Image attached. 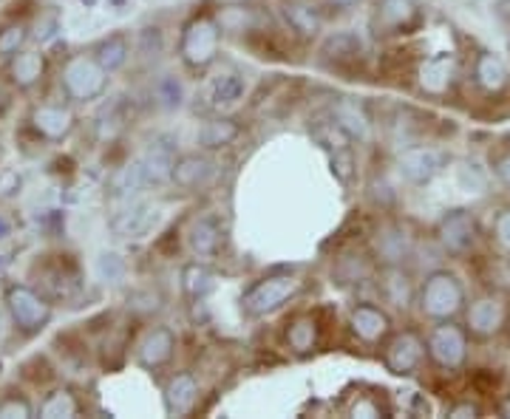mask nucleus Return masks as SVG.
Listing matches in <instances>:
<instances>
[{
	"label": "nucleus",
	"mask_w": 510,
	"mask_h": 419,
	"mask_svg": "<svg viewBox=\"0 0 510 419\" xmlns=\"http://www.w3.org/2000/svg\"><path fill=\"white\" fill-rule=\"evenodd\" d=\"M465 292L460 278L448 269H436L426 278L423 289H420V306L423 312L434 320H448L462 309Z\"/></svg>",
	"instance_id": "nucleus-1"
},
{
	"label": "nucleus",
	"mask_w": 510,
	"mask_h": 419,
	"mask_svg": "<svg viewBox=\"0 0 510 419\" xmlns=\"http://www.w3.org/2000/svg\"><path fill=\"white\" fill-rule=\"evenodd\" d=\"M218 38H222V31H218L215 17L210 14L193 17L185 26V31H181V43H179L181 60L190 68H207L218 54Z\"/></svg>",
	"instance_id": "nucleus-2"
},
{
	"label": "nucleus",
	"mask_w": 510,
	"mask_h": 419,
	"mask_svg": "<svg viewBox=\"0 0 510 419\" xmlns=\"http://www.w3.org/2000/svg\"><path fill=\"white\" fill-rule=\"evenodd\" d=\"M63 88L71 100L91 102L108 88V71L97 57H71L63 68Z\"/></svg>",
	"instance_id": "nucleus-3"
},
{
	"label": "nucleus",
	"mask_w": 510,
	"mask_h": 419,
	"mask_svg": "<svg viewBox=\"0 0 510 419\" xmlns=\"http://www.w3.org/2000/svg\"><path fill=\"white\" fill-rule=\"evenodd\" d=\"M295 292H298V281L293 275H269L247 289L242 298V309L250 318H261V315L276 312V309L284 306Z\"/></svg>",
	"instance_id": "nucleus-4"
},
{
	"label": "nucleus",
	"mask_w": 510,
	"mask_h": 419,
	"mask_svg": "<svg viewBox=\"0 0 510 419\" xmlns=\"http://www.w3.org/2000/svg\"><path fill=\"white\" fill-rule=\"evenodd\" d=\"M6 306H9V315L17 323V329L23 332H40L43 326L51 320V306L48 301L34 292L31 286H9L6 289Z\"/></svg>",
	"instance_id": "nucleus-5"
},
{
	"label": "nucleus",
	"mask_w": 510,
	"mask_h": 419,
	"mask_svg": "<svg viewBox=\"0 0 510 419\" xmlns=\"http://www.w3.org/2000/svg\"><path fill=\"white\" fill-rule=\"evenodd\" d=\"M468 352V343H465V332L460 326L453 323H443L436 326L428 337V354L434 357V362H440L443 369H457L462 366Z\"/></svg>",
	"instance_id": "nucleus-6"
},
{
	"label": "nucleus",
	"mask_w": 510,
	"mask_h": 419,
	"mask_svg": "<svg viewBox=\"0 0 510 419\" xmlns=\"http://www.w3.org/2000/svg\"><path fill=\"white\" fill-rule=\"evenodd\" d=\"M436 235L448 252H468L470 244L477 241V218L468 210H451L440 218Z\"/></svg>",
	"instance_id": "nucleus-7"
},
{
	"label": "nucleus",
	"mask_w": 510,
	"mask_h": 419,
	"mask_svg": "<svg viewBox=\"0 0 510 419\" xmlns=\"http://www.w3.org/2000/svg\"><path fill=\"white\" fill-rule=\"evenodd\" d=\"M426 357V345L414 332H403L397 335L389 349H386V369L397 377H409L420 369V362Z\"/></svg>",
	"instance_id": "nucleus-8"
},
{
	"label": "nucleus",
	"mask_w": 510,
	"mask_h": 419,
	"mask_svg": "<svg viewBox=\"0 0 510 419\" xmlns=\"http://www.w3.org/2000/svg\"><path fill=\"white\" fill-rule=\"evenodd\" d=\"M176 139L173 136H156L148 151H145L142 161H145V170H148V179L154 185H165V181H173V168H176Z\"/></svg>",
	"instance_id": "nucleus-9"
},
{
	"label": "nucleus",
	"mask_w": 510,
	"mask_h": 419,
	"mask_svg": "<svg viewBox=\"0 0 510 419\" xmlns=\"http://www.w3.org/2000/svg\"><path fill=\"white\" fill-rule=\"evenodd\" d=\"M377 26L382 31H411L420 26V6L414 0H380L377 6Z\"/></svg>",
	"instance_id": "nucleus-10"
},
{
	"label": "nucleus",
	"mask_w": 510,
	"mask_h": 419,
	"mask_svg": "<svg viewBox=\"0 0 510 419\" xmlns=\"http://www.w3.org/2000/svg\"><path fill=\"white\" fill-rule=\"evenodd\" d=\"M31 127L51 142H63L75 131V114L63 105H40L31 111Z\"/></svg>",
	"instance_id": "nucleus-11"
},
{
	"label": "nucleus",
	"mask_w": 510,
	"mask_h": 419,
	"mask_svg": "<svg viewBox=\"0 0 510 419\" xmlns=\"http://www.w3.org/2000/svg\"><path fill=\"white\" fill-rule=\"evenodd\" d=\"M173 349H176V335L168 326H156V329H151L142 337L136 357L145 369H159L173 357Z\"/></svg>",
	"instance_id": "nucleus-12"
},
{
	"label": "nucleus",
	"mask_w": 510,
	"mask_h": 419,
	"mask_svg": "<svg viewBox=\"0 0 510 419\" xmlns=\"http://www.w3.org/2000/svg\"><path fill=\"white\" fill-rule=\"evenodd\" d=\"M349 326H352V332H355L363 343H380L382 337L389 335L391 320H389L386 312H382V309L363 303V306H355V309H352Z\"/></svg>",
	"instance_id": "nucleus-13"
},
{
	"label": "nucleus",
	"mask_w": 510,
	"mask_h": 419,
	"mask_svg": "<svg viewBox=\"0 0 510 419\" xmlns=\"http://www.w3.org/2000/svg\"><path fill=\"white\" fill-rule=\"evenodd\" d=\"M156 207L142 202V205H131L128 210L117 213L111 230L119 235V239H142L145 232H151V227L156 224Z\"/></svg>",
	"instance_id": "nucleus-14"
},
{
	"label": "nucleus",
	"mask_w": 510,
	"mask_h": 419,
	"mask_svg": "<svg viewBox=\"0 0 510 419\" xmlns=\"http://www.w3.org/2000/svg\"><path fill=\"white\" fill-rule=\"evenodd\" d=\"M400 173H403L411 185H428V181L440 173V153L431 148H411L400 156Z\"/></svg>",
	"instance_id": "nucleus-15"
},
{
	"label": "nucleus",
	"mask_w": 510,
	"mask_h": 419,
	"mask_svg": "<svg viewBox=\"0 0 510 419\" xmlns=\"http://www.w3.org/2000/svg\"><path fill=\"white\" fill-rule=\"evenodd\" d=\"M244 94H247V80L239 71H222V74H215L205 91L210 108H230L239 100H244Z\"/></svg>",
	"instance_id": "nucleus-16"
},
{
	"label": "nucleus",
	"mask_w": 510,
	"mask_h": 419,
	"mask_svg": "<svg viewBox=\"0 0 510 419\" xmlns=\"http://www.w3.org/2000/svg\"><path fill=\"white\" fill-rule=\"evenodd\" d=\"M453 74H457V63H453V54L440 51L428 57L420 68V85L428 91V94H445L453 83Z\"/></svg>",
	"instance_id": "nucleus-17"
},
{
	"label": "nucleus",
	"mask_w": 510,
	"mask_h": 419,
	"mask_svg": "<svg viewBox=\"0 0 510 419\" xmlns=\"http://www.w3.org/2000/svg\"><path fill=\"white\" fill-rule=\"evenodd\" d=\"M145 185H151V179H148V170H145V161L136 159V161H128L125 168H119L114 173L108 196H111L114 202H131Z\"/></svg>",
	"instance_id": "nucleus-18"
},
{
	"label": "nucleus",
	"mask_w": 510,
	"mask_h": 419,
	"mask_svg": "<svg viewBox=\"0 0 510 419\" xmlns=\"http://www.w3.org/2000/svg\"><path fill=\"white\" fill-rule=\"evenodd\" d=\"M374 252H377V258L382 264H389V266L406 261V255L411 252V235L400 224L382 227L377 232V239H374Z\"/></svg>",
	"instance_id": "nucleus-19"
},
{
	"label": "nucleus",
	"mask_w": 510,
	"mask_h": 419,
	"mask_svg": "<svg viewBox=\"0 0 510 419\" xmlns=\"http://www.w3.org/2000/svg\"><path fill=\"white\" fill-rule=\"evenodd\" d=\"M505 323V306L497 298H479L470 306L468 312V326L473 335L479 337H490L499 332V326Z\"/></svg>",
	"instance_id": "nucleus-20"
},
{
	"label": "nucleus",
	"mask_w": 510,
	"mask_h": 419,
	"mask_svg": "<svg viewBox=\"0 0 510 419\" xmlns=\"http://www.w3.org/2000/svg\"><path fill=\"white\" fill-rule=\"evenodd\" d=\"M198 399V382L190 374H179L171 380V386L165 388V408L171 416H185L193 411Z\"/></svg>",
	"instance_id": "nucleus-21"
},
{
	"label": "nucleus",
	"mask_w": 510,
	"mask_h": 419,
	"mask_svg": "<svg viewBox=\"0 0 510 419\" xmlns=\"http://www.w3.org/2000/svg\"><path fill=\"white\" fill-rule=\"evenodd\" d=\"M46 74V57L40 51H21L12 60V83L21 88L38 85Z\"/></svg>",
	"instance_id": "nucleus-22"
},
{
	"label": "nucleus",
	"mask_w": 510,
	"mask_h": 419,
	"mask_svg": "<svg viewBox=\"0 0 510 419\" xmlns=\"http://www.w3.org/2000/svg\"><path fill=\"white\" fill-rule=\"evenodd\" d=\"M321 54H323L326 60L343 65V63H352V60L360 57L363 43H360V38H357L355 31H335V34H330V38L323 40Z\"/></svg>",
	"instance_id": "nucleus-23"
},
{
	"label": "nucleus",
	"mask_w": 510,
	"mask_h": 419,
	"mask_svg": "<svg viewBox=\"0 0 510 419\" xmlns=\"http://www.w3.org/2000/svg\"><path fill=\"white\" fill-rule=\"evenodd\" d=\"M94 57L108 71V74H114V71H119L128 63V57H131V43H128V38H125V34H119V31L108 34V38L97 46Z\"/></svg>",
	"instance_id": "nucleus-24"
},
{
	"label": "nucleus",
	"mask_w": 510,
	"mask_h": 419,
	"mask_svg": "<svg viewBox=\"0 0 510 419\" xmlns=\"http://www.w3.org/2000/svg\"><path fill=\"white\" fill-rule=\"evenodd\" d=\"M210 176V161L205 156H198V153H188V156H179L176 159V168H173V181L179 188H196V185H202V181Z\"/></svg>",
	"instance_id": "nucleus-25"
},
{
	"label": "nucleus",
	"mask_w": 510,
	"mask_h": 419,
	"mask_svg": "<svg viewBox=\"0 0 510 419\" xmlns=\"http://www.w3.org/2000/svg\"><path fill=\"white\" fill-rule=\"evenodd\" d=\"M332 119L343 125V131L352 139H366L369 136V119L360 111L357 102L352 100H340L332 105Z\"/></svg>",
	"instance_id": "nucleus-26"
},
{
	"label": "nucleus",
	"mask_w": 510,
	"mask_h": 419,
	"mask_svg": "<svg viewBox=\"0 0 510 419\" xmlns=\"http://www.w3.org/2000/svg\"><path fill=\"white\" fill-rule=\"evenodd\" d=\"M218 247H222V227L215 224V218H198L190 230V249L207 258L218 252Z\"/></svg>",
	"instance_id": "nucleus-27"
},
{
	"label": "nucleus",
	"mask_w": 510,
	"mask_h": 419,
	"mask_svg": "<svg viewBox=\"0 0 510 419\" xmlns=\"http://www.w3.org/2000/svg\"><path fill=\"white\" fill-rule=\"evenodd\" d=\"M218 278L215 272L205 264H188L185 269H181V286H185V292L190 298H205L210 295L215 289Z\"/></svg>",
	"instance_id": "nucleus-28"
},
{
	"label": "nucleus",
	"mask_w": 510,
	"mask_h": 419,
	"mask_svg": "<svg viewBox=\"0 0 510 419\" xmlns=\"http://www.w3.org/2000/svg\"><path fill=\"white\" fill-rule=\"evenodd\" d=\"M239 134H242V127L233 119H213L198 131V142H202L207 151H218V148H224V144L239 139Z\"/></svg>",
	"instance_id": "nucleus-29"
},
{
	"label": "nucleus",
	"mask_w": 510,
	"mask_h": 419,
	"mask_svg": "<svg viewBox=\"0 0 510 419\" xmlns=\"http://www.w3.org/2000/svg\"><path fill=\"white\" fill-rule=\"evenodd\" d=\"M477 83L485 91H502L507 85V68L497 54H479L477 60Z\"/></svg>",
	"instance_id": "nucleus-30"
},
{
	"label": "nucleus",
	"mask_w": 510,
	"mask_h": 419,
	"mask_svg": "<svg viewBox=\"0 0 510 419\" xmlns=\"http://www.w3.org/2000/svg\"><path fill=\"white\" fill-rule=\"evenodd\" d=\"M286 343H289V349L298 352V354H306V352H312L315 345H318V323L312 318H298L293 326L286 329Z\"/></svg>",
	"instance_id": "nucleus-31"
},
{
	"label": "nucleus",
	"mask_w": 510,
	"mask_h": 419,
	"mask_svg": "<svg viewBox=\"0 0 510 419\" xmlns=\"http://www.w3.org/2000/svg\"><path fill=\"white\" fill-rule=\"evenodd\" d=\"M315 139H318V144L323 151H330V153H335V151H343V148H352V136L343 131V125L340 122H335V119H330V122H318L315 125Z\"/></svg>",
	"instance_id": "nucleus-32"
},
{
	"label": "nucleus",
	"mask_w": 510,
	"mask_h": 419,
	"mask_svg": "<svg viewBox=\"0 0 510 419\" xmlns=\"http://www.w3.org/2000/svg\"><path fill=\"white\" fill-rule=\"evenodd\" d=\"M77 411H80L77 397L66 388L51 391L40 406V416H46V419H66V416H75Z\"/></svg>",
	"instance_id": "nucleus-33"
},
{
	"label": "nucleus",
	"mask_w": 510,
	"mask_h": 419,
	"mask_svg": "<svg viewBox=\"0 0 510 419\" xmlns=\"http://www.w3.org/2000/svg\"><path fill=\"white\" fill-rule=\"evenodd\" d=\"M26 38H29V29L23 23H6L0 29V60L14 57V54L23 48Z\"/></svg>",
	"instance_id": "nucleus-34"
},
{
	"label": "nucleus",
	"mask_w": 510,
	"mask_h": 419,
	"mask_svg": "<svg viewBox=\"0 0 510 419\" xmlns=\"http://www.w3.org/2000/svg\"><path fill=\"white\" fill-rule=\"evenodd\" d=\"M286 21L301 34H315L321 29V17L315 14V9L301 6V4H289L286 6Z\"/></svg>",
	"instance_id": "nucleus-35"
},
{
	"label": "nucleus",
	"mask_w": 510,
	"mask_h": 419,
	"mask_svg": "<svg viewBox=\"0 0 510 419\" xmlns=\"http://www.w3.org/2000/svg\"><path fill=\"white\" fill-rule=\"evenodd\" d=\"M332 156V173L340 185H349L352 176H355V153L352 148H343V151H335L330 153Z\"/></svg>",
	"instance_id": "nucleus-36"
},
{
	"label": "nucleus",
	"mask_w": 510,
	"mask_h": 419,
	"mask_svg": "<svg viewBox=\"0 0 510 419\" xmlns=\"http://www.w3.org/2000/svg\"><path fill=\"white\" fill-rule=\"evenodd\" d=\"M97 272H100L102 281L117 284V281H122V275H125V261L119 258L117 252H105L102 258H100V264H97Z\"/></svg>",
	"instance_id": "nucleus-37"
},
{
	"label": "nucleus",
	"mask_w": 510,
	"mask_h": 419,
	"mask_svg": "<svg viewBox=\"0 0 510 419\" xmlns=\"http://www.w3.org/2000/svg\"><path fill=\"white\" fill-rule=\"evenodd\" d=\"M26 416H31V406L23 397L9 394L0 399V419H26Z\"/></svg>",
	"instance_id": "nucleus-38"
},
{
	"label": "nucleus",
	"mask_w": 510,
	"mask_h": 419,
	"mask_svg": "<svg viewBox=\"0 0 510 419\" xmlns=\"http://www.w3.org/2000/svg\"><path fill=\"white\" fill-rule=\"evenodd\" d=\"M156 97L165 108H179L181 105V85L176 77H165L156 85Z\"/></svg>",
	"instance_id": "nucleus-39"
},
{
	"label": "nucleus",
	"mask_w": 510,
	"mask_h": 419,
	"mask_svg": "<svg viewBox=\"0 0 510 419\" xmlns=\"http://www.w3.org/2000/svg\"><path fill=\"white\" fill-rule=\"evenodd\" d=\"M159 51H162V31L154 26V29H142L139 31V54L145 60H151V57H159Z\"/></svg>",
	"instance_id": "nucleus-40"
},
{
	"label": "nucleus",
	"mask_w": 510,
	"mask_h": 419,
	"mask_svg": "<svg viewBox=\"0 0 510 419\" xmlns=\"http://www.w3.org/2000/svg\"><path fill=\"white\" fill-rule=\"evenodd\" d=\"M457 179H460V188L468 190V193H482L485 190V173L477 165H462Z\"/></svg>",
	"instance_id": "nucleus-41"
},
{
	"label": "nucleus",
	"mask_w": 510,
	"mask_h": 419,
	"mask_svg": "<svg viewBox=\"0 0 510 419\" xmlns=\"http://www.w3.org/2000/svg\"><path fill=\"white\" fill-rule=\"evenodd\" d=\"M57 31H60V17L57 14H40L38 23H34V40L48 43Z\"/></svg>",
	"instance_id": "nucleus-42"
},
{
	"label": "nucleus",
	"mask_w": 510,
	"mask_h": 419,
	"mask_svg": "<svg viewBox=\"0 0 510 419\" xmlns=\"http://www.w3.org/2000/svg\"><path fill=\"white\" fill-rule=\"evenodd\" d=\"M23 188V179L17 170H0V198H12Z\"/></svg>",
	"instance_id": "nucleus-43"
},
{
	"label": "nucleus",
	"mask_w": 510,
	"mask_h": 419,
	"mask_svg": "<svg viewBox=\"0 0 510 419\" xmlns=\"http://www.w3.org/2000/svg\"><path fill=\"white\" fill-rule=\"evenodd\" d=\"M494 232H497V241L510 249V210H502L497 215V224H494Z\"/></svg>",
	"instance_id": "nucleus-44"
},
{
	"label": "nucleus",
	"mask_w": 510,
	"mask_h": 419,
	"mask_svg": "<svg viewBox=\"0 0 510 419\" xmlns=\"http://www.w3.org/2000/svg\"><path fill=\"white\" fill-rule=\"evenodd\" d=\"M479 414L482 411H479L477 403H460V406H453L448 411V416H453V419H473V416H479Z\"/></svg>",
	"instance_id": "nucleus-45"
},
{
	"label": "nucleus",
	"mask_w": 510,
	"mask_h": 419,
	"mask_svg": "<svg viewBox=\"0 0 510 419\" xmlns=\"http://www.w3.org/2000/svg\"><path fill=\"white\" fill-rule=\"evenodd\" d=\"M352 414H355V416H380L377 406H374V403H369V399H360V403L352 408Z\"/></svg>",
	"instance_id": "nucleus-46"
},
{
	"label": "nucleus",
	"mask_w": 510,
	"mask_h": 419,
	"mask_svg": "<svg viewBox=\"0 0 510 419\" xmlns=\"http://www.w3.org/2000/svg\"><path fill=\"white\" fill-rule=\"evenodd\" d=\"M497 176L505 181V185H510V153L497 161Z\"/></svg>",
	"instance_id": "nucleus-47"
},
{
	"label": "nucleus",
	"mask_w": 510,
	"mask_h": 419,
	"mask_svg": "<svg viewBox=\"0 0 510 419\" xmlns=\"http://www.w3.org/2000/svg\"><path fill=\"white\" fill-rule=\"evenodd\" d=\"M355 4H360V0H326V6H332V9H349Z\"/></svg>",
	"instance_id": "nucleus-48"
},
{
	"label": "nucleus",
	"mask_w": 510,
	"mask_h": 419,
	"mask_svg": "<svg viewBox=\"0 0 510 419\" xmlns=\"http://www.w3.org/2000/svg\"><path fill=\"white\" fill-rule=\"evenodd\" d=\"M9 230H12V227H9V222H6L4 215H0V241L6 239V235H9Z\"/></svg>",
	"instance_id": "nucleus-49"
},
{
	"label": "nucleus",
	"mask_w": 510,
	"mask_h": 419,
	"mask_svg": "<svg viewBox=\"0 0 510 419\" xmlns=\"http://www.w3.org/2000/svg\"><path fill=\"white\" fill-rule=\"evenodd\" d=\"M499 411H502V416H507V419H510V394L502 399V408H499Z\"/></svg>",
	"instance_id": "nucleus-50"
}]
</instances>
